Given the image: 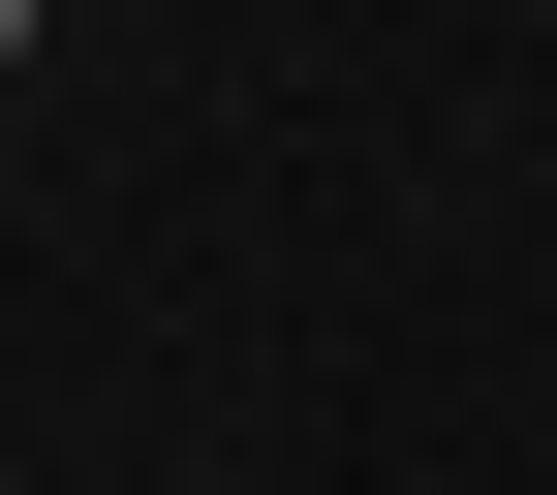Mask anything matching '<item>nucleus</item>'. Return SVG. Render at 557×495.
Masks as SVG:
<instances>
[{
    "label": "nucleus",
    "mask_w": 557,
    "mask_h": 495,
    "mask_svg": "<svg viewBox=\"0 0 557 495\" xmlns=\"http://www.w3.org/2000/svg\"><path fill=\"white\" fill-rule=\"evenodd\" d=\"M0 62H32V0H0Z\"/></svg>",
    "instance_id": "1"
}]
</instances>
